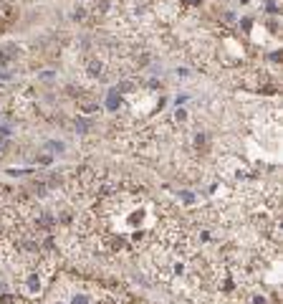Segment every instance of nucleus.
<instances>
[{"mask_svg":"<svg viewBox=\"0 0 283 304\" xmlns=\"http://www.w3.org/2000/svg\"><path fill=\"white\" fill-rule=\"evenodd\" d=\"M41 289H43V276H41L38 269H31V271L26 274V294H28V296H38Z\"/></svg>","mask_w":283,"mask_h":304,"instance_id":"nucleus-1","label":"nucleus"},{"mask_svg":"<svg viewBox=\"0 0 283 304\" xmlns=\"http://www.w3.org/2000/svg\"><path fill=\"white\" fill-rule=\"evenodd\" d=\"M106 107H109L111 112H117V109H119V91H114V89L109 91V99H106Z\"/></svg>","mask_w":283,"mask_h":304,"instance_id":"nucleus-2","label":"nucleus"},{"mask_svg":"<svg viewBox=\"0 0 283 304\" xmlns=\"http://www.w3.org/2000/svg\"><path fill=\"white\" fill-rule=\"evenodd\" d=\"M101 71H104V64H101V61H91V64H89V74H91V76H101Z\"/></svg>","mask_w":283,"mask_h":304,"instance_id":"nucleus-3","label":"nucleus"},{"mask_svg":"<svg viewBox=\"0 0 283 304\" xmlns=\"http://www.w3.org/2000/svg\"><path fill=\"white\" fill-rule=\"evenodd\" d=\"M71 304H91V299H89V294L76 291V294H74V299H71Z\"/></svg>","mask_w":283,"mask_h":304,"instance_id":"nucleus-4","label":"nucleus"},{"mask_svg":"<svg viewBox=\"0 0 283 304\" xmlns=\"http://www.w3.org/2000/svg\"><path fill=\"white\" fill-rule=\"evenodd\" d=\"M79 107H81V109H84V112H86V114H94V112H99V107H96V104H94V102H81V104H79Z\"/></svg>","mask_w":283,"mask_h":304,"instance_id":"nucleus-5","label":"nucleus"},{"mask_svg":"<svg viewBox=\"0 0 283 304\" xmlns=\"http://www.w3.org/2000/svg\"><path fill=\"white\" fill-rule=\"evenodd\" d=\"M46 147H48V149H59V152H64V142H48Z\"/></svg>","mask_w":283,"mask_h":304,"instance_id":"nucleus-6","label":"nucleus"},{"mask_svg":"<svg viewBox=\"0 0 283 304\" xmlns=\"http://www.w3.org/2000/svg\"><path fill=\"white\" fill-rule=\"evenodd\" d=\"M185 3H190V6H197V3H200V0H185Z\"/></svg>","mask_w":283,"mask_h":304,"instance_id":"nucleus-7","label":"nucleus"}]
</instances>
